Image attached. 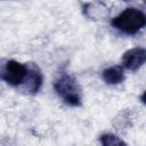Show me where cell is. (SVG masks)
I'll return each mask as SVG.
<instances>
[{
  "mask_svg": "<svg viewBox=\"0 0 146 146\" xmlns=\"http://www.w3.org/2000/svg\"><path fill=\"white\" fill-rule=\"evenodd\" d=\"M41 84H42V74L40 68L34 64H30L29 76L25 83L21 87V89L29 94H35L40 90Z\"/></svg>",
  "mask_w": 146,
  "mask_h": 146,
  "instance_id": "cell-5",
  "label": "cell"
},
{
  "mask_svg": "<svg viewBox=\"0 0 146 146\" xmlns=\"http://www.w3.org/2000/svg\"><path fill=\"white\" fill-rule=\"evenodd\" d=\"M30 72V64H23L15 59L0 62V79L13 87H22Z\"/></svg>",
  "mask_w": 146,
  "mask_h": 146,
  "instance_id": "cell-3",
  "label": "cell"
},
{
  "mask_svg": "<svg viewBox=\"0 0 146 146\" xmlns=\"http://www.w3.org/2000/svg\"><path fill=\"white\" fill-rule=\"evenodd\" d=\"M146 60V50L141 47H136L127 50L122 56V64L129 71H137Z\"/></svg>",
  "mask_w": 146,
  "mask_h": 146,
  "instance_id": "cell-4",
  "label": "cell"
},
{
  "mask_svg": "<svg viewBox=\"0 0 146 146\" xmlns=\"http://www.w3.org/2000/svg\"><path fill=\"white\" fill-rule=\"evenodd\" d=\"M54 89L57 95L71 106H80L82 103V91L76 79L68 74L62 73L54 82Z\"/></svg>",
  "mask_w": 146,
  "mask_h": 146,
  "instance_id": "cell-1",
  "label": "cell"
},
{
  "mask_svg": "<svg viewBox=\"0 0 146 146\" xmlns=\"http://www.w3.org/2000/svg\"><path fill=\"white\" fill-rule=\"evenodd\" d=\"M146 24L145 14L133 7L124 9L120 15L112 19V25L114 29L121 31L124 34H136Z\"/></svg>",
  "mask_w": 146,
  "mask_h": 146,
  "instance_id": "cell-2",
  "label": "cell"
},
{
  "mask_svg": "<svg viewBox=\"0 0 146 146\" xmlns=\"http://www.w3.org/2000/svg\"><path fill=\"white\" fill-rule=\"evenodd\" d=\"M103 79L108 84H119L124 80V72L121 66H111L103 71Z\"/></svg>",
  "mask_w": 146,
  "mask_h": 146,
  "instance_id": "cell-6",
  "label": "cell"
},
{
  "mask_svg": "<svg viewBox=\"0 0 146 146\" xmlns=\"http://www.w3.org/2000/svg\"><path fill=\"white\" fill-rule=\"evenodd\" d=\"M100 143L104 145V146H113V145H122V146H125V143L120 139L119 137H116L115 135H112V133H104L100 136L99 138Z\"/></svg>",
  "mask_w": 146,
  "mask_h": 146,
  "instance_id": "cell-7",
  "label": "cell"
}]
</instances>
